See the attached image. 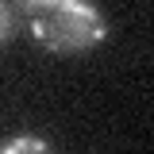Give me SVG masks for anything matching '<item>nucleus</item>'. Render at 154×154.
Returning a JSON list of instances; mask_svg holds the SVG:
<instances>
[{
	"label": "nucleus",
	"instance_id": "obj_1",
	"mask_svg": "<svg viewBox=\"0 0 154 154\" xmlns=\"http://www.w3.org/2000/svg\"><path fill=\"white\" fill-rule=\"evenodd\" d=\"M38 46L54 54H85L108 38V19L89 0H16Z\"/></svg>",
	"mask_w": 154,
	"mask_h": 154
},
{
	"label": "nucleus",
	"instance_id": "obj_2",
	"mask_svg": "<svg viewBox=\"0 0 154 154\" xmlns=\"http://www.w3.org/2000/svg\"><path fill=\"white\" fill-rule=\"evenodd\" d=\"M16 150H38V154H46V143H42V139H16V143H4V154H16Z\"/></svg>",
	"mask_w": 154,
	"mask_h": 154
}]
</instances>
